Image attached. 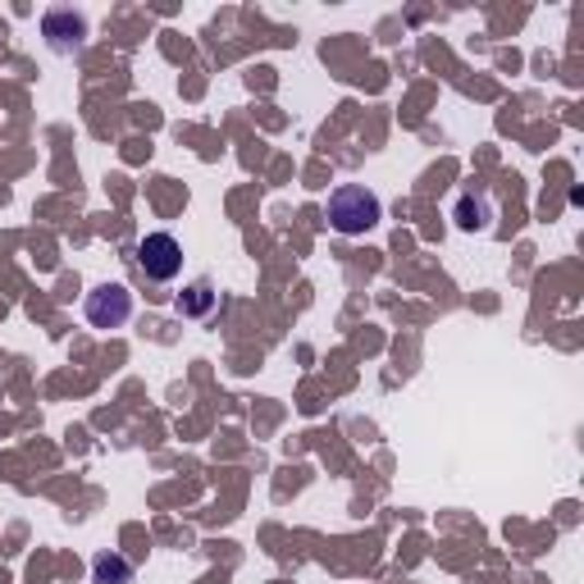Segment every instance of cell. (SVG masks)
Wrapping results in <instances>:
<instances>
[{
	"label": "cell",
	"mask_w": 584,
	"mask_h": 584,
	"mask_svg": "<svg viewBox=\"0 0 584 584\" xmlns=\"http://www.w3.org/2000/svg\"><path fill=\"white\" fill-rule=\"evenodd\" d=\"M92 580L96 584H133V562L123 552H96L92 557Z\"/></svg>",
	"instance_id": "6"
},
{
	"label": "cell",
	"mask_w": 584,
	"mask_h": 584,
	"mask_svg": "<svg viewBox=\"0 0 584 584\" xmlns=\"http://www.w3.org/2000/svg\"><path fill=\"white\" fill-rule=\"evenodd\" d=\"M138 265L151 284H169V278H179V270H183V242L174 234H146L138 242Z\"/></svg>",
	"instance_id": "2"
},
{
	"label": "cell",
	"mask_w": 584,
	"mask_h": 584,
	"mask_svg": "<svg viewBox=\"0 0 584 584\" xmlns=\"http://www.w3.org/2000/svg\"><path fill=\"white\" fill-rule=\"evenodd\" d=\"M384 219V201H379L366 183H338L329 192V228L343 238H361Z\"/></svg>",
	"instance_id": "1"
},
{
	"label": "cell",
	"mask_w": 584,
	"mask_h": 584,
	"mask_svg": "<svg viewBox=\"0 0 584 584\" xmlns=\"http://www.w3.org/2000/svg\"><path fill=\"white\" fill-rule=\"evenodd\" d=\"M41 37H46V46L56 50V56H79V50L87 46V14L69 10V5L50 10L41 19Z\"/></svg>",
	"instance_id": "4"
},
{
	"label": "cell",
	"mask_w": 584,
	"mask_h": 584,
	"mask_svg": "<svg viewBox=\"0 0 584 584\" xmlns=\"http://www.w3.org/2000/svg\"><path fill=\"white\" fill-rule=\"evenodd\" d=\"M215 301H219V293H215L211 278H196V284H192L188 293H179V315L201 320V315H211V311H215Z\"/></svg>",
	"instance_id": "7"
},
{
	"label": "cell",
	"mask_w": 584,
	"mask_h": 584,
	"mask_svg": "<svg viewBox=\"0 0 584 584\" xmlns=\"http://www.w3.org/2000/svg\"><path fill=\"white\" fill-rule=\"evenodd\" d=\"M452 219H456L462 234H489V228H493V201H489V192L466 188L462 196H456Z\"/></svg>",
	"instance_id": "5"
},
{
	"label": "cell",
	"mask_w": 584,
	"mask_h": 584,
	"mask_svg": "<svg viewBox=\"0 0 584 584\" xmlns=\"http://www.w3.org/2000/svg\"><path fill=\"white\" fill-rule=\"evenodd\" d=\"M83 315H87L92 329H123L133 320V293L123 284H100V288L87 293Z\"/></svg>",
	"instance_id": "3"
}]
</instances>
